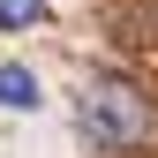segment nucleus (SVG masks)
Wrapping results in <instances>:
<instances>
[{
    "label": "nucleus",
    "mask_w": 158,
    "mask_h": 158,
    "mask_svg": "<svg viewBox=\"0 0 158 158\" xmlns=\"http://www.w3.org/2000/svg\"><path fill=\"white\" fill-rule=\"evenodd\" d=\"M151 128H158V113H151V90L135 83V75H113V68H98L90 83H83V135L98 151H143L151 143Z\"/></svg>",
    "instance_id": "1"
},
{
    "label": "nucleus",
    "mask_w": 158,
    "mask_h": 158,
    "mask_svg": "<svg viewBox=\"0 0 158 158\" xmlns=\"http://www.w3.org/2000/svg\"><path fill=\"white\" fill-rule=\"evenodd\" d=\"M0 106H8V113H30L38 106V75L23 60H0Z\"/></svg>",
    "instance_id": "2"
},
{
    "label": "nucleus",
    "mask_w": 158,
    "mask_h": 158,
    "mask_svg": "<svg viewBox=\"0 0 158 158\" xmlns=\"http://www.w3.org/2000/svg\"><path fill=\"white\" fill-rule=\"evenodd\" d=\"M45 15V0H0V30H30Z\"/></svg>",
    "instance_id": "3"
}]
</instances>
